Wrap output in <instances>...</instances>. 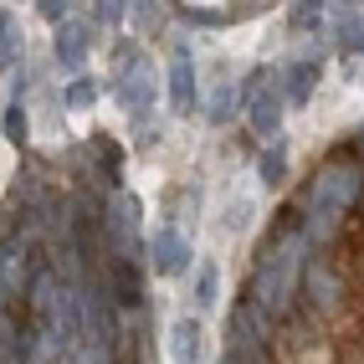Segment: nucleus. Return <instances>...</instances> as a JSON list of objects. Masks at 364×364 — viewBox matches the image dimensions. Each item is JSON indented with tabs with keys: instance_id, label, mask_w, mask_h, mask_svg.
Returning <instances> with one entry per match:
<instances>
[{
	"instance_id": "obj_1",
	"label": "nucleus",
	"mask_w": 364,
	"mask_h": 364,
	"mask_svg": "<svg viewBox=\"0 0 364 364\" xmlns=\"http://www.w3.org/2000/svg\"><path fill=\"white\" fill-rule=\"evenodd\" d=\"M303 252H308V236L303 231H287L277 236L272 247L262 252V267H257V282H252V303L272 318V313L287 308V298H293V282L303 272Z\"/></svg>"
},
{
	"instance_id": "obj_2",
	"label": "nucleus",
	"mask_w": 364,
	"mask_h": 364,
	"mask_svg": "<svg viewBox=\"0 0 364 364\" xmlns=\"http://www.w3.org/2000/svg\"><path fill=\"white\" fill-rule=\"evenodd\" d=\"M359 200V169L354 164H323L318 180L308 190V241H328L338 215H349V205Z\"/></svg>"
},
{
	"instance_id": "obj_3",
	"label": "nucleus",
	"mask_w": 364,
	"mask_h": 364,
	"mask_svg": "<svg viewBox=\"0 0 364 364\" xmlns=\"http://www.w3.org/2000/svg\"><path fill=\"white\" fill-rule=\"evenodd\" d=\"M236 364H262L267 359V313L247 298L236 313H231V354Z\"/></svg>"
},
{
	"instance_id": "obj_4",
	"label": "nucleus",
	"mask_w": 364,
	"mask_h": 364,
	"mask_svg": "<svg viewBox=\"0 0 364 364\" xmlns=\"http://www.w3.org/2000/svg\"><path fill=\"white\" fill-rule=\"evenodd\" d=\"M103 236H108L113 257H134L139 262V200L129 190H118V196L103 205Z\"/></svg>"
},
{
	"instance_id": "obj_5",
	"label": "nucleus",
	"mask_w": 364,
	"mask_h": 364,
	"mask_svg": "<svg viewBox=\"0 0 364 364\" xmlns=\"http://www.w3.org/2000/svg\"><path fill=\"white\" fill-rule=\"evenodd\" d=\"M113 87H118V103L139 118V113H149V103L159 98V72H154L149 57H134V52H129V57H124V72H118Z\"/></svg>"
},
{
	"instance_id": "obj_6",
	"label": "nucleus",
	"mask_w": 364,
	"mask_h": 364,
	"mask_svg": "<svg viewBox=\"0 0 364 364\" xmlns=\"http://www.w3.org/2000/svg\"><path fill=\"white\" fill-rule=\"evenodd\" d=\"M190 241L175 231V226H159L154 236H149V262H154V272H164V277H180L185 267H190Z\"/></svg>"
},
{
	"instance_id": "obj_7",
	"label": "nucleus",
	"mask_w": 364,
	"mask_h": 364,
	"mask_svg": "<svg viewBox=\"0 0 364 364\" xmlns=\"http://www.w3.org/2000/svg\"><path fill=\"white\" fill-rule=\"evenodd\" d=\"M313 87H318V62H308V57L287 62V67L277 72V92H282L287 108H303V103L313 98Z\"/></svg>"
},
{
	"instance_id": "obj_8",
	"label": "nucleus",
	"mask_w": 364,
	"mask_h": 364,
	"mask_svg": "<svg viewBox=\"0 0 364 364\" xmlns=\"http://www.w3.org/2000/svg\"><path fill=\"white\" fill-rule=\"evenodd\" d=\"M169 103H175V113H190L200 103V92H196V62H190V46H180L175 57H169Z\"/></svg>"
},
{
	"instance_id": "obj_9",
	"label": "nucleus",
	"mask_w": 364,
	"mask_h": 364,
	"mask_svg": "<svg viewBox=\"0 0 364 364\" xmlns=\"http://www.w3.org/2000/svg\"><path fill=\"white\" fill-rule=\"evenodd\" d=\"M282 113H287V103H282V92H277V77H267V87L252 92V129L262 139L282 134Z\"/></svg>"
},
{
	"instance_id": "obj_10",
	"label": "nucleus",
	"mask_w": 364,
	"mask_h": 364,
	"mask_svg": "<svg viewBox=\"0 0 364 364\" xmlns=\"http://www.w3.org/2000/svg\"><path fill=\"white\" fill-rule=\"evenodd\" d=\"M82 62H87V26L67 16L57 26V67L62 72H82Z\"/></svg>"
},
{
	"instance_id": "obj_11",
	"label": "nucleus",
	"mask_w": 364,
	"mask_h": 364,
	"mask_svg": "<svg viewBox=\"0 0 364 364\" xmlns=\"http://www.w3.org/2000/svg\"><path fill=\"white\" fill-rule=\"evenodd\" d=\"M118 308H139L144 298H149V293H144V272H139V262L134 257H118L113 262V293H108Z\"/></svg>"
},
{
	"instance_id": "obj_12",
	"label": "nucleus",
	"mask_w": 364,
	"mask_h": 364,
	"mask_svg": "<svg viewBox=\"0 0 364 364\" xmlns=\"http://www.w3.org/2000/svg\"><path fill=\"white\" fill-rule=\"evenodd\" d=\"M169 354H175V364L200 359V318H175V328H169Z\"/></svg>"
},
{
	"instance_id": "obj_13",
	"label": "nucleus",
	"mask_w": 364,
	"mask_h": 364,
	"mask_svg": "<svg viewBox=\"0 0 364 364\" xmlns=\"http://www.w3.org/2000/svg\"><path fill=\"white\" fill-rule=\"evenodd\" d=\"M236 113H241V82H221L210 92V103H205V118L221 129V124H231Z\"/></svg>"
},
{
	"instance_id": "obj_14",
	"label": "nucleus",
	"mask_w": 364,
	"mask_h": 364,
	"mask_svg": "<svg viewBox=\"0 0 364 364\" xmlns=\"http://www.w3.org/2000/svg\"><path fill=\"white\" fill-rule=\"evenodd\" d=\"M338 16V46L349 57H364V11H344V6H328Z\"/></svg>"
},
{
	"instance_id": "obj_15",
	"label": "nucleus",
	"mask_w": 364,
	"mask_h": 364,
	"mask_svg": "<svg viewBox=\"0 0 364 364\" xmlns=\"http://www.w3.org/2000/svg\"><path fill=\"white\" fill-rule=\"evenodd\" d=\"M257 180H262L267 190H277V185L287 180V149H282L277 139H272V144H267V149H262V164H257Z\"/></svg>"
},
{
	"instance_id": "obj_16",
	"label": "nucleus",
	"mask_w": 364,
	"mask_h": 364,
	"mask_svg": "<svg viewBox=\"0 0 364 364\" xmlns=\"http://www.w3.org/2000/svg\"><path fill=\"white\" fill-rule=\"evenodd\" d=\"M185 26H200V31H215V26H231L236 11H215V6H180L175 11Z\"/></svg>"
},
{
	"instance_id": "obj_17",
	"label": "nucleus",
	"mask_w": 364,
	"mask_h": 364,
	"mask_svg": "<svg viewBox=\"0 0 364 364\" xmlns=\"http://www.w3.org/2000/svg\"><path fill=\"white\" fill-rule=\"evenodd\" d=\"M21 21L11 16V11H0V67H11L16 62V52H21Z\"/></svg>"
},
{
	"instance_id": "obj_18",
	"label": "nucleus",
	"mask_w": 364,
	"mask_h": 364,
	"mask_svg": "<svg viewBox=\"0 0 364 364\" xmlns=\"http://www.w3.org/2000/svg\"><path fill=\"white\" fill-rule=\"evenodd\" d=\"M92 103H98V82L92 77H72L62 87V108H92Z\"/></svg>"
},
{
	"instance_id": "obj_19",
	"label": "nucleus",
	"mask_w": 364,
	"mask_h": 364,
	"mask_svg": "<svg viewBox=\"0 0 364 364\" xmlns=\"http://www.w3.org/2000/svg\"><path fill=\"white\" fill-rule=\"evenodd\" d=\"M129 21H134V31L154 36L164 21H169V6H129Z\"/></svg>"
},
{
	"instance_id": "obj_20",
	"label": "nucleus",
	"mask_w": 364,
	"mask_h": 364,
	"mask_svg": "<svg viewBox=\"0 0 364 364\" xmlns=\"http://www.w3.org/2000/svg\"><path fill=\"white\" fill-rule=\"evenodd\" d=\"M215 282H221V272L205 262L200 277H196V308H215V303H221V298H215Z\"/></svg>"
},
{
	"instance_id": "obj_21",
	"label": "nucleus",
	"mask_w": 364,
	"mask_h": 364,
	"mask_svg": "<svg viewBox=\"0 0 364 364\" xmlns=\"http://www.w3.org/2000/svg\"><path fill=\"white\" fill-rule=\"evenodd\" d=\"M0 129H6V139H11V144H26V139H31V134H26V129H31V124H26V108L11 103V108H6V118H0Z\"/></svg>"
},
{
	"instance_id": "obj_22",
	"label": "nucleus",
	"mask_w": 364,
	"mask_h": 364,
	"mask_svg": "<svg viewBox=\"0 0 364 364\" xmlns=\"http://www.w3.org/2000/svg\"><path fill=\"white\" fill-rule=\"evenodd\" d=\"M124 16H129L124 0H98V6H92V21H98V26H118Z\"/></svg>"
},
{
	"instance_id": "obj_23",
	"label": "nucleus",
	"mask_w": 364,
	"mask_h": 364,
	"mask_svg": "<svg viewBox=\"0 0 364 364\" xmlns=\"http://www.w3.org/2000/svg\"><path fill=\"white\" fill-rule=\"evenodd\" d=\"M323 11L328 6H318V0L313 6H293V26H323Z\"/></svg>"
},
{
	"instance_id": "obj_24",
	"label": "nucleus",
	"mask_w": 364,
	"mask_h": 364,
	"mask_svg": "<svg viewBox=\"0 0 364 364\" xmlns=\"http://www.w3.org/2000/svg\"><path fill=\"white\" fill-rule=\"evenodd\" d=\"M308 287H313V293H318V298H313L318 308H333V282H328L323 272H308Z\"/></svg>"
},
{
	"instance_id": "obj_25",
	"label": "nucleus",
	"mask_w": 364,
	"mask_h": 364,
	"mask_svg": "<svg viewBox=\"0 0 364 364\" xmlns=\"http://www.w3.org/2000/svg\"><path fill=\"white\" fill-rule=\"evenodd\" d=\"M36 11H41L46 21H52V26H62V21H67V11H72V6H62V0H41V6H36Z\"/></svg>"
},
{
	"instance_id": "obj_26",
	"label": "nucleus",
	"mask_w": 364,
	"mask_h": 364,
	"mask_svg": "<svg viewBox=\"0 0 364 364\" xmlns=\"http://www.w3.org/2000/svg\"><path fill=\"white\" fill-rule=\"evenodd\" d=\"M359 139H364V124H359Z\"/></svg>"
},
{
	"instance_id": "obj_27",
	"label": "nucleus",
	"mask_w": 364,
	"mask_h": 364,
	"mask_svg": "<svg viewBox=\"0 0 364 364\" xmlns=\"http://www.w3.org/2000/svg\"><path fill=\"white\" fill-rule=\"evenodd\" d=\"M221 364H236V359H221Z\"/></svg>"
}]
</instances>
